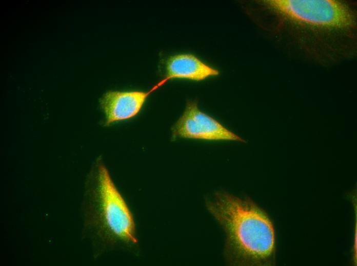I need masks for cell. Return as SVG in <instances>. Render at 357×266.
<instances>
[{
	"label": "cell",
	"instance_id": "8992f818",
	"mask_svg": "<svg viewBox=\"0 0 357 266\" xmlns=\"http://www.w3.org/2000/svg\"><path fill=\"white\" fill-rule=\"evenodd\" d=\"M164 70V77L158 82L161 86L172 79L201 81L220 74L218 70L190 53L169 56L165 61Z\"/></svg>",
	"mask_w": 357,
	"mask_h": 266
},
{
	"label": "cell",
	"instance_id": "3957f363",
	"mask_svg": "<svg viewBox=\"0 0 357 266\" xmlns=\"http://www.w3.org/2000/svg\"><path fill=\"white\" fill-rule=\"evenodd\" d=\"M81 199L82 239L97 259L138 246L134 217L101 159L97 160Z\"/></svg>",
	"mask_w": 357,
	"mask_h": 266
},
{
	"label": "cell",
	"instance_id": "7a4b0ae2",
	"mask_svg": "<svg viewBox=\"0 0 357 266\" xmlns=\"http://www.w3.org/2000/svg\"><path fill=\"white\" fill-rule=\"evenodd\" d=\"M205 206L225 234L223 254L232 266L275 263L276 233L263 208L248 197L221 190L207 197Z\"/></svg>",
	"mask_w": 357,
	"mask_h": 266
},
{
	"label": "cell",
	"instance_id": "277c9868",
	"mask_svg": "<svg viewBox=\"0 0 357 266\" xmlns=\"http://www.w3.org/2000/svg\"><path fill=\"white\" fill-rule=\"evenodd\" d=\"M172 138L246 142L217 120L202 112L195 100H188L185 110L171 128Z\"/></svg>",
	"mask_w": 357,
	"mask_h": 266
},
{
	"label": "cell",
	"instance_id": "6da1fadb",
	"mask_svg": "<svg viewBox=\"0 0 357 266\" xmlns=\"http://www.w3.org/2000/svg\"><path fill=\"white\" fill-rule=\"evenodd\" d=\"M284 50L321 66L354 58L357 53L356 3L346 0L256 1Z\"/></svg>",
	"mask_w": 357,
	"mask_h": 266
},
{
	"label": "cell",
	"instance_id": "5b68a950",
	"mask_svg": "<svg viewBox=\"0 0 357 266\" xmlns=\"http://www.w3.org/2000/svg\"><path fill=\"white\" fill-rule=\"evenodd\" d=\"M158 87L155 84L148 91L131 90L106 92L100 100L105 115V126L131 119L142 110L149 96Z\"/></svg>",
	"mask_w": 357,
	"mask_h": 266
}]
</instances>
